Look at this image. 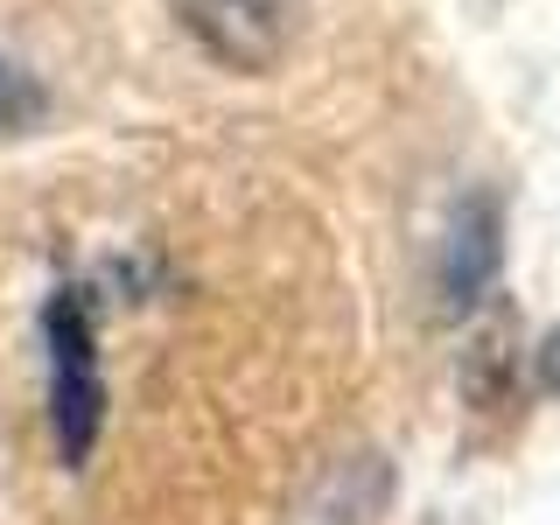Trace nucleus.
Returning <instances> with one entry per match:
<instances>
[{
    "instance_id": "5",
    "label": "nucleus",
    "mask_w": 560,
    "mask_h": 525,
    "mask_svg": "<svg viewBox=\"0 0 560 525\" xmlns=\"http://www.w3.org/2000/svg\"><path fill=\"white\" fill-rule=\"evenodd\" d=\"M43 119H49V92L35 84L28 63H14L0 49V133H35Z\"/></svg>"
},
{
    "instance_id": "4",
    "label": "nucleus",
    "mask_w": 560,
    "mask_h": 525,
    "mask_svg": "<svg viewBox=\"0 0 560 525\" xmlns=\"http://www.w3.org/2000/svg\"><path fill=\"white\" fill-rule=\"evenodd\" d=\"M455 385L477 413H504L518 399V329H512V308L504 315H483L469 329L463 358H455Z\"/></svg>"
},
{
    "instance_id": "6",
    "label": "nucleus",
    "mask_w": 560,
    "mask_h": 525,
    "mask_svg": "<svg viewBox=\"0 0 560 525\" xmlns=\"http://www.w3.org/2000/svg\"><path fill=\"white\" fill-rule=\"evenodd\" d=\"M539 385H547V393H560V323L547 329V343H539Z\"/></svg>"
},
{
    "instance_id": "3",
    "label": "nucleus",
    "mask_w": 560,
    "mask_h": 525,
    "mask_svg": "<svg viewBox=\"0 0 560 525\" xmlns=\"http://www.w3.org/2000/svg\"><path fill=\"white\" fill-rule=\"evenodd\" d=\"M175 8H183V28L197 35L218 63L259 78V70L280 63L302 0H175Z\"/></svg>"
},
{
    "instance_id": "1",
    "label": "nucleus",
    "mask_w": 560,
    "mask_h": 525,
    "mask_svg": "<svg viewBox=\"0 0 560 525\" xmlns=\"http://www.w3.org/2000/svg\"><path fill=\"white\" fill-rule=\"evenodd\" d=\"M49 337V428H57V455L70 469L92 463L98 428H105V378H98V329L84 288H57L43 315Z\"/></svg>"
},
{
    "instance_id": "2",
    "label": "nucleus",
    "mask_w": 560,
    "mask_h": 525,
    "mask_svg": "<svg viewBox=\"0 0 560 525\" xmlns=\"http://www.w3.org/2000/svg\"><path fill=\"white\" fill-rule=\"evenodd\" d=\"M498 267H504V210H498L490 189H469V197L448 210V232H442L434 308H442L448 323H463V315L498 288Z\"/></svg>"
}]
</instances>
